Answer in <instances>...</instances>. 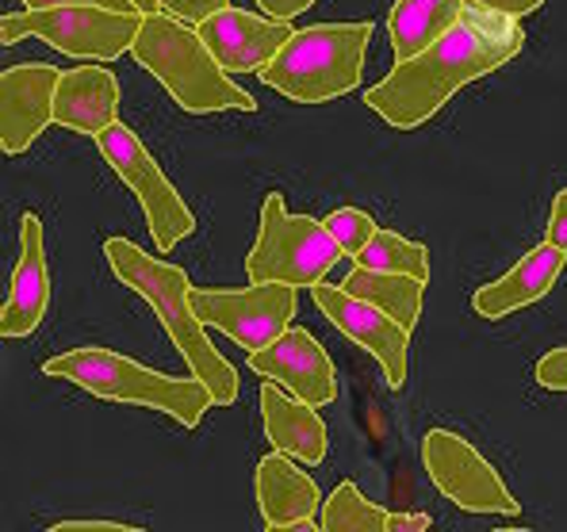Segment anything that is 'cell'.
<instances>
[{"label": "cell", "mask_w": 567, "mask_h": 532, "mask_svg": "<svg viewBox=\"0 0 567 532\" xmlns=\"http://www.w3.org/2000/svg\"><path fill=\"white\" fill-rule=\"evenodd\" d=\"M475 8H483L487 15H498V20H525V15L537 12L545 0H472Z\"/></svg>", "instance_id": "cell-27"}, {"label": "cell", "mask_w": 567, "mask_h": 532, "mask_svg": "<svg viewBox=\"0 0 567 532\" xmlns=\"http://www.w3.org/2000/svg\"><path fill=\"white\" fill-rule=\"evenodd\" d=\"M357 264L364 269H380V272H406V277H419L430 284V249L422 242L395 234V230H377L372 242L357 253Z\"/></svg>", "instance_id": "cell-23"}, {"label": "cell", "mask_w": 567, "mask_h": 532, "mask_svg": "<svg viewBox=\"0 0 567 532\" xmlns=\"http://www.w3.org/2000/svg\"><path fill=\"white\" fill-rule=\"evenodd\" d=\"M62 70L54 65H8L0 73V149L8 157L28 154L31 143L54 123V96Z\"/></svg>", "instance_id": "cell-13"}, {"label": "cell", "mask_w": 567, "mask_h": 532, "mask_svg": "<svg viewBox=\"0 0 567 532\" xmlns=\"http://www.w3.org/2000/svg\"><path fill=\"white\" fill-rule=\"evenodd\" d=\"M533 376H537V384L545 390H567V345L540 356Z\"/></svg>", "instance_id": "cell-25"}, {"label": "cell", "mask_w": 567, "mask_h": 532, "mask_svg": "<svg viewBox=\"0 0 567 532\" xmlns=\"http://www.w3.org/2000/svg\"><path fill=\"white\" fill-rule=\"evenodd\" d=\"M96 146L104 161L115 169V177L138 196L157 253H173L196 230V215L185 204V196L173 188V180L165 177L162 165L150 157V149L142 146V138L127 123H112L107 131H100Z\"/></svg>", "instance_id": "cell-8"}, {"label": "cell", "mask_w": 567, "mask_h": 532, "mask_svg": "<svg viewBox=\"0 0 567 532\" xmlns=\"http://www.w3.org/2000/svg\"><path fill=\"white\" fill-rule=\"evenodd\" d=\"M54 123L65 131L96 138L112 123H120V81L104 65H78L62 73L54 96Z\"/></svg>", "instance_id": "cell-18"}, {"label": "cell", "mask_w": 567, "mask_h": 532, "mask_svg": "<svg viewBox=\"0 0 567 532\" xmlns=\"http://www.w3.org/2000/svg\"><path fill=\"white\" fill-rule=\"evenodd\" d=\"M157 4L165 8V12H173L177 20H185V23H204L212 12H223V8H230V0H157Z\"/></svg>", "instance_id": "cell-26"}, {"label": "cell", "mask_w": 567, "mask_h": 532, "mask_svg": "<svg viewBox=\"0 0 567 532\" xmlns=\"http://www.w3.org/2000/svg\"><path fill=\"white\" fill-rule=\"evenodd\" d=\"M257 505H261L265 529L272 532H291L299 521H311L315 510L322 505V494L315 487V479L307 471H299L291 463L288 452H269L257 463Z\"/></svg>", "instance_id": "cell-19"}, {"label": "cell", "mask_w": 567, "mask_h": 532, "mask_svg": "<svg viewBox=\"0 0 567 532\" xmlns=\"http://www.w3.org/2000/svg\"><path fill=\"white\" fill-rule=\"evenodd\" d=\"M391 513L383 505L369 502L353 483H338L333 494L322 502V532H388Z\"/></svg>", "instance_id": "cell-22"}, {"label": "cell", "mask_w": 567, "mask_h": 532, "mask_svg": "<svg viewBox=\"0 0 567 532\" xmlns=\"http://www.w3.org/2000/svg\"><path fill=\"white\" fill-rule=\"evenodd\" d=\"M346 291H353L357 299L388 311L395 322H403L406 330L419 326L422 319V303H425V280L406 277V272H380V269H364L357 264L346 277Z\"/></svg>", "instance_id": "cell-21"}, {"label": "cell", "mask_w": 567, "mask_h": 532, "mask_svg": "<svg viewBox=\"0 0 567 532\" xmlns=\"http://www.w3.org/2000/svg\"><path fill=\"white\" fill-rule=\"evenodd\" d=\"M522 50V31L514 28H483L464 15L453 31L425 46L422 54L395 62V70L364 93V104L380 115L388 127L414 131L430 123L464 85L495 73Z\"/></svg>", "instance_id": "cell-1"}, {"label": "cell", "mask_w": 567, "mask_h": 532, "mask_svg": "<svg viewBox=\"0 0 567 532\" xmlns=\"http://www.w3.org/2000/svg\"><path fill=\"white\" fill-rule=\"evenodd\" d=\"M261 4L265 15H272V20H296L299 12H307V8L315 4V0H257Z\"/></svg>", "instance_id": "cell-30"}, {"label": "cell", "mask_w": 567, "mask_h": 532, "mask_svg": "<svg viewBox=\"0 0 567 532\" xmlns=\"http://www.w3.org/2000/svg\"><path fill=\"white\" fill-rule=\"evenodd\" d=\"M315 306L333 322V330H341L349 341L364 348V353L377 356V364L383 368L391 390H403L406 384V353H411V330L403 322H395L388 311L357 299L353 291H346L341 284H315L311 288Z\"/></svg>", "instance_id": "cell-11"}, {"label": "cell", "mask_w": 567, "mask_h": 532, "mask_svg": "<svg viewBox=\"0 0 567 532\" xmlns=\"http://www.w3.org/2000/svg\"><path fill=\"white\" fill-rule=\"evenodd\" d=\"M135 8H138V12H157L162 4H157V0H135Z\"/></svg>", "instance_id": "cell-33"}, {"label": "cell", "mask_w": 567, "mask_h": 532, "mask_svg": "<svg viewBox=\"0 0 567 532\" xmlns=\"http://www.w3.org/2000/svg\"><path fill=\"white\" fill-rule=\"evenodd\" d=\"M257 398H261L265 437L272 440V448L288 452L291 460L307 463V468H319L330 448V434H327V421H322L319 406L296 398L291 390H284L277 379H265Z\"/></svg>", "instance_id": "cell-17"}, {"label": "cell", "mask_w": 567, "mask_h": 532, "mask_svg": "<svg viewBox=\"0 0 567 532\" xmlns=\"http://www.w3.org/2000/svg\"><path fill=\"white\" fill-rule=\"evenodd\" d=\"M50 306V269H47V238L43 219L28 211L20 219V261H16L8 299L0 306V334L20 341L39 330Z\"/></svg>", "instance_id": "cell-15"}, {"label": "cell", "mask_w": 567, "mask_h": 532, "mask_svg": "<svg viewBox=\"0 0 567 532\" xmlns=\"http://www.w3.org/2000/svg\"><path fill=\"white\" fill-rule=\"evenodd\" d=\"M327 230L333 234V242L346 249L349 257H357L364 246L372 242V234H377V219H372L369 211H361V207H338V211H330L327 219Z\"/></svg>", "instance_id": "cell-24"}, {"label": "cell", "mask_w": 567, "mask_h": 532, "mask_svg": "<svg viewBox=\"0 0 567 532\" xmlns=\"http://www.w3.org/2000/svg\"><path fill=\"white\" fill-rule=\"evenodd\" d=\"M50 532H138L135 525H123V521H58Z\"/></svg>", "instance_id": "cell-29"}, {"label": "cell", "mask_w": 567, "mask_h": 532, "mask_svg": "<svg viewBox=\"0 0 567 532\" xmlns=\"http://www.w3.org/2000/svg\"><path fill=\"white\" fill-rule=\"evenodd\" d=\"M341 249L327 230V222H315L311 215H291L280 192H269L261 204V227L257 242L246 257V272L254 284L315 288L327 280V272L341 261Z\"/></svg>", "instance_id": "cell-6"}, {"label": "cell", "mask_w": 567, "mask_h": 532, "mask_svg": "<svg viewBox=\"0 0 567 532\" xmlns=\"http://www.w3.org/2000/svg\"><path fill=\"white\" fill-rule=\"evenodd\" d=\"M43 372L54 379H70L73 387L107 398V403L162 410L185 429H196L204 421V414L215 406L212 387L199 376H162V372L146 368V364L131 361V356L115 353V348H65V353L43 361Z\"/></svg>", "instance_id": "cell-4"}, {"label": "cell", "mask_w": 567, "mask_h": 532, "mask_svg": "<svg viewBox=\"0 0 567 532\" xmlns=\"http://www.w3.org/2000/svg\"><path fill=\"white\" fill-rule=\"evenodd\" d=\"M196 31L227 73H261L284 50V43L296 35L288 20L241 12L235 4L223 8V12H212L204 23H196Z\"/></svg>", "instance_id": "cell-14"}, {"label": "cell", "mask_w": 567, "mask_h": 532, "mask_svg": "<svg viewBox=\"0 0 567 532\" xmlns=\"http://www.w3.org/2000/svg\"><path fill=\"white\" fill-rule=\"evenodd\" d=\"M545 242L567 249V188H560V192L553 196V211H548Z\"/></svg>", "instance_id": "cell-28"}, {"label": "cell", "mask_w": 567, "mask_h": 532, "mask_svg": "<svg viewBox=\"0 0 567 532\" xmlns=\"http://www.w3.org/2000/svg\"><path fill=\"white\" fill-rule=\"evenodd\" d=\"M131 58L162 81L173 104H181L192 115L257 112V100L227 77L223 62L199 39V31L165 8L142 15V31L131 46Z\"/></svg>", "instance_id": "cell-3"}, {"label": "cell", "mask_w": 567, "mask_h": 532, "mask_svg": "<svg viewBox=\"0 0 567 532\" xmlns=\"http://www.w3.org/2000/svg\"><path fill=\"white\" fill-rule=\"evenodd\" d=\"M433 521L425 513H391L388 518V532H425Z\"/></svg>", "instance_id": "cell-32"}, {"label": "cell", "mask_w": 567, "mask_h": 532, "mask_svg": "<svg viewBox=\"0 0 567 532\" xmlns=\"http://www.w3.org/2000/svg\"><path fill=\"white\" fill-rule=\"evenodd\" d=\"M372 23H315L284 43L261 81L291 104H330L364 77Z\"/></svg>", "instance_id": "cell-5"}, {"label": "cell", "mask_w": 567, "mask_h": 532, "mask_svg": "<svg viewBox=\"0 0 567 532\" xmlns=\"http://www.w3.org/2000/svg\"><path fill=\"white\" fill-rule=\"evenodd\" d=\"M564 264H567V249L540 242L537 249H529L511 272H503V277L491 280V284L475 288L472 311L491 322L511 319L514 311H525L529 303H537V299H545L548 291H553Z\"/></svg>", "instance_id": "cell-16"}, {"label": "cell", "mask_w": 567, "mask_h": 532, "mask_svg": "<svg viewBox=\"0 0 567 532\" xmlns=\"http://www.w3.org/2000/svg\"><path fill=\"white\" fill-rule=\"evenodd\" d=\"M422 463L430 471L433 487L453 505L468 513H503L518 518L522 502L511 494L495 468L480 456L472 440H464L453 429H430L422 440Z\"/></svg>", "instance_id": "cell-9"}, {"label": "cell", "mask_w": 567, "mask_h": 532, "mask_svg": "<svg viewBox=\"0 0 567 532\" xmlns=\"http://www.w3.org/2000/svg\"><path fill=\"white\" fill-rule=\"evenodd\" d=\"M249 368L265 379H277L284 390L319 406V410L338 398V368H333L330 353L315 341V334L299 326H288L265 348L249 353Z\"/></svg>", "instance_id": "cell-12"}, {"label": "cell", "mask_w": 567, "mask_h": 532, "mask_svg": "<svg viewBox=\"0 0 567 532\" xmlns=\"http://www.w3.org/2000/svg\"><path fill=\"white\" fill-rule=\"evenodd\" d=\"M464 15H468L464 0H395L388 12V35L391 50H395V62L422 54L445 31H453Z\"/></svg>", "instance_id": "cell-20"}, {"label": "cell", "mask_w": 567, "mask_h": 532, "mask_svg": "<svg viewBox=\"0 0 567 532\" xmlns=\"http://www.w3.org/2000/svg\"><path fill=\"white\" fill-rule=\"evenodd\" d=\"M104 257L112 264L115 280L127 284L135 295L146 299L154 306V314L162 319L165 334L173 337V345L181 348L192 376H199L215 395V406H235L238 403V368L212 345L204 319L192 306V284L181 264L157 261L146 249H138L131 238H107Z\"/></svg>", "instance_id": "cell-2"}, {"label": "cell", "mask_w": 567, "mask_h": 532, "mask_svg": "<svg viewBox=\"0 0 567 532\" xmlns=\"http://www.w3.org/2000/svg\"><path fill=\"white\" fill-rule=\"evenodd\" d=\"M23 8H58V4H100L115 8V12H138L135 0H20Z\"/></svg>", "instance_id": "cell-31"}, {"label": "cell", "mask_w": 567, "mask_h": 532, "mask_svg": "<svg viewBox=\"0 0 567 532\" xmlns=\"http://www.w3.org/2000/svg\"><path fill=\"white\" fill-rule=\"evenodd\" d=\"M146 12H115L100 4H58V8H28L0 20V43L12 46L20 39H43L62 54L115 62L135 46Z\"/></svg>", "instance_id": "cell-7"}, {"label": "cell", "mask_w": 567, "mask_h": 532, "mask_svg": "<svg viewBox=\"0 0 567 532\" xmlns=\"http://www.w3.org/2000/svg\"><path fill=\"white\" fill-rule=\"evenodd\" d=\"M192 306L204 319V326L223 330L230 341H238L246 353L265 348L272 337H280L296 319V288L269 280L254 288H192Z\"/></svg>", "instance_id": "cell-10"}]
</instances>
